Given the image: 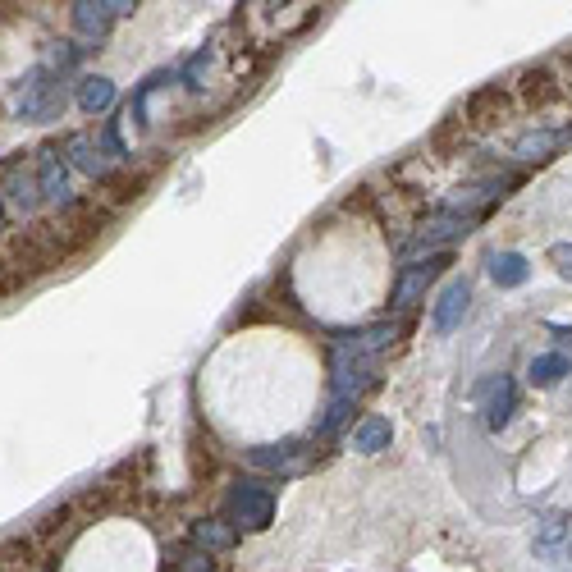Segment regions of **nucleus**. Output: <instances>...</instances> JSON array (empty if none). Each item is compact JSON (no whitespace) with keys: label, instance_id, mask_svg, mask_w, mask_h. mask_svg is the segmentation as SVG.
Returning a JSON list of instances; mask_svg holds the SVG:
<instances>
[{"label":"nucleus","instance_id":"nucleus-4","mask_svg":"<svg viewBox=\"0 0 572 572\" xmlns=\"http://www.w3.org/2000/svg\"><path fill=\"white\" fill-rule=\"evenodd\" d=\"M568 142H572V129H536V133H527V138H518L513 156H518V161H550Z\"/></svg>","mask_w":572,"mask_h":572},{"label":"nucleus","instance_id":"nucleus-11","mask_svg":"<svg viewBox=\"0 0 572 572\" xmlns=\"http://www.w3.org/2000/svg\"><path fill=\"white\" fill-rule=\"evenodd\" d=\"M380 440H385V426H380V421H371L367 431H362V444L371 449V444H380Z\"/></svg>","mask_w":572,"mask_h":572},{"label":"nucleus","instance_id":"nucleus-1","mask_svg":"<svg viewBox=\"0 0 572 572\" xmlns=\"http://www.w3.org/2000/svg\"><path fill=\"white\" fill-rule=\"evenodd\" d=\"M206 412L248 435L252 449H270L316 412L321 367L307 344L275 330L229 339L202 376Z\"/></svg>","mask_w":572,"mask_h":572},{"label":"nucleus","instance_id":"nucleus-6","mask_svg":"<svg viewBox=\"0 0 572 572\" xmlns=\"http://www.w3.org/2000/svg\"><path fill=\"white\" fill-rule=\"evenodd\" d=\"M568 371H572V357H568V353H540V357H531L527 380H531L536 389H550V385H559Z\"/></svg>","mask_w":572,"mask_h":572},{"label":"nucleus","instance_id":"nucleus-8","mask_svg":"<svg viewBox=\"0 0 572 572\" xmlns=\"http://www.w3.org/2000/svg\"><path fill=\"white\" fill-rule=\"evenodd\" d=\"M463 312H467V284H449L440 298V312H435V325H440V330H454V325L463 321Z\"/></svg>","mask_w":572,"mask_h":572},{"label":"nucleus","instance_id":"nucleus-2","mask_svg":"<svg viewBox=\"0 0 572 572\" xmlns=\"http://www.w3.org/2000/svg\"><path fill=\"white\" fill-rule=\"evenodd\" d=\"M298 293L330 321H348L389 293V252L367 225H330L298 261Z\"/></svg>","mask_w":572,"mask_h":572},{"label":"nucleus","instance_id":"nucleus-3","mask_svg":"<svg viewBox=\"0 0 572 572\" xmlns=\"http://www.w3.org/2000/svg\"><path fill=\"white\" fill-rule=\"evenodd\" d=\"M60 572H156V550L138 522H101L74 550L65 554Z\"/></svg>","mask_w":572,"mask_h":572},{"label":"nucleus","instance_id":"nucleus-9","mask_svg":"<svg viewBox=\"0 0 572 572\" xmlns=\"http://www.w3.org/2000/svg\"><path fill=\"white\" fill-rule=\"evenodd\" d=\"M513 408H518V385H513V380H499V394H495V403H490V412H486L490 431L508 426V421H513Z\"/></svg>","mask_w":572,"mask_h":572},{"label":"nucleus","instance_id":"nucleus-5","mask_svg":"<svg viewBox=\"0 0 572 572\" xmlns=\"http://www.w3.org/2000/svg\"><path fill=\"white\" fill-rule=\"evenodd\" d=\"M490 280L499 284V289H518V284L531 280V266L522 252H495L490 257Z\"/></svg>","mask_w":572,"mask_h":572},{"label":"nucleus","instance_id":"nucleus-10","mask_svg":"<svg viewBox=\"0 0 572 572\" xmlns=\"http://www.w3.org/2000/svg\"><path fill=\"white\" fill-rule=\"evenodd\" d=\"M550 261H554V270H559L563 280H572V243H554Z\"/></svg>","mask_w":572,"mask_h":572},{"label":"nucleus","instance_id":"nucleus-7","mask_svg":"<svg viewBox=\"0 0 572 572\" xmlns=\"http://www.w3.org/2000/svg\"><path fill=\"white\" fill-rule=\"evenodd\" d=\"M572 545V518L568 513H550L540 522V536H536V550L540 554H563Z\"/></svg>","mask_w":572,"mask_h":572}]
</instances>
